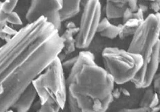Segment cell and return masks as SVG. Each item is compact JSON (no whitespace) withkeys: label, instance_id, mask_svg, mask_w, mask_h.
Instances as JSON below:
<instances>
[{"label":"cell","instance_id":"1","mask_svg":"<svg viewBox=\"0 0 160 112\" xmlns=\"http://www.w3.org/2000/svg\"><path fill=\"white\" fill-rule=\"evenodd\" d=\"M63 48L45 18L28 23L0 47V112H8Z\"/></svg>","mask_w":160,"mask_h":112},{"label":"cell","instance_id":"2","mask_svg":"<svg viewBox=\"0 0 160 112\" xmlns=\"http://www.w3.org/2000/svg\"><path fill=\"white\" fill-rule=\"evenodd\" d=\"M68 98L81 112H106L113 100L114 80L97 65L90 51H81L67 80Z\"/></svg>","mask_w":160,"mask_h":112},{"label":"cell","instance_id":"3","mask_svg":"<svg viewBox=\"0 0 160 112\" xmlns=\"http://www.w3.org/2000/svg\"><path fill=\"white\" fill-rule=\"evenodd\" d=\"M32 82L33 87L39 96L41 104L51 101L55 103L60 110H63L68 99V90L63 67L58 56Z\"/></svg>","mask_w":160,"mask_h":112},{"label":"cell","instance_id":"4","mask_svg":"<svg viewBox=\"0 0 160 112\" xmlns=\"http://www.w3.org/2000/svg\"><path fill=\"white\" fill-rule=\"evenodd\" d=\"M102 57L104 69L118 85L131 81L142 66V56L116 47H106Z\"/></svg>","mask_w":160,"mask_h":112},{"label":"cell","instance_id":"5","mask_svg":"<svg viewBox=\"0 0 160 112\" xmlns=\"http://www.w3.org/2000/svg\"><path fill=\"white\" fill-rule=\"evenodd\" d=\"M159 14H151L142 21L133 34L128 51L142 56V67H146L151 61L155 44L159 40Z\"/></svg>","mask_w":160,"mask_h":112},{"label":"cell","instance_id":"6","mask_svg":"<svg viewBox=\"0 0 160 112\" xmlns=\"http://www.w3.org/2000/svg\"><path fill=\"white\" fill-rule=\"evenodd\" d=\"M101 5L99 0H88L85 3L81 17L80 26L75 39V47L88 48L97 32V27L100 21Z\"/></svg>","mask_w":160,"mask_h":112},{"label":"cell","instance_id":"7","mask_svg":"<svg viewBox=\"0 0 160 112\" xmlns=\"http://www.w3.org/2000/svg\"><path fill=\"white\" fill-rule=\"evenodd\" d=\"M62 0H32L26 18L28 23H31L43 17L58 30L61 28L60 11L62 9Z\"/></svg>","mask_w":160,"mask_h":112},{"label":"cell","instance_id":"8","mask_svg":"<svg viewBox=\"0 0 160 112\" xmlns=\"http://www.w3.org/2000/svg\"><path fill=\"white\" fill-rule=\"evenodd\" d=\"M160 42L158 40L154 48L152 57L149 64L144 67H141L136 75L131 82L135 84L136 88H147L150 87L153 82V79L156 74L159 62Z\"/></svg>","mask_w":160,"mask_h":112},{"label":"cell","instance_id":"9","mask_svg":"<svg viewBox=\"0 0 160 112\" xmlns=\"http://www.w3.org/2000/svg\"><path fill=\"white\" fill-rule=\"evenodd\" d=\"M143 18V11L141 8L135 12V16L126 21L122 25H120V31L118 36L120 38H125L130 35H133L141 25Z\"/></svg>","mask_w":160,"mask_h":112},{"label":"cell","instance_id":"10","mask_svg":"<svg viewBox=\"0 0 160 112\" xmlns=\"http://www.w3.org/2000/svg\"><path fill=\"white\" fill-rule=\"evenodd\" d=\"M37 94L32 84L30 85L26 90L19 96L12 107L16 110V112H28L35 101Z\"/></svg>","mask_w":160,"mask_h":112},{"label":"cell","instance_id":"11","mask_svg":"<svg viewBox=\"0 0 160 112\" xmlns=\"http://www.w3.org/2000/svg\"><path fill=\"white\" fill-rule=\"evenodd\" d=\"M129 0H107L106 15L108 19L122 18L128 8Z\"/></svg>","mask_w":160,"mask_h":112},{"label":"cell","instance_id":"12","mask_svg":"<svg viewBox=\"0 0 160 112\" xmlns=\"http://www.w3.org/2000/svg\"><path fill=\"white\" fill-rule=\"evenodd\" d=\"M78 33V27L73 23H70L67 25V30L65 32L60 35L61 39L63 44L62 51H64L65 54H70L75 51V39L74 38V34Z\"/></svg>","mask_w":160,"mask_h":112},{"label":"cell","instance_id":"13","mask_svg":"<svg viewBox=\"0 0 160 112\" xmlns=\"http://www.w3.org/2000/svg\"><path fill=\"white\" fill-rule=\"evenodd\" d=\"M63 6L60 11L61 20H68L76 15L80 11V4L82 0H62Z\"/></svg>","mask_w":160,"mask_h":112},{"label":"cell","instance_id":"14","mask_svg":"<svg viewBox=\"0 0 160 112\" xmlns=\"http://www.w3.org/2000/svg\"><path fill=\"white\" fill-rule=\"evenodd\" d=\"M119 31H120V25L115 26L111 24L108 28H106L104 31H102V32H100L99 34L101 36L113 39V38H116V37L118 36V34H119Z\"/></svg>","mask_w":160,"mask_h":112},{"label":"cell","instance_id":"15","mask_svg":"<svg viewBox=\"0 0 160 112\" xmlns=\"http://www.w3.org/2000/svg\"><path fill=\"white\" fill-rule=\"evenodd\" d=\"M154 90L152 88H151L150 87H147L145 92H144L143 96H142V99L140 101L139 106L140 107H143V108L149 109L150 103H151V99H152V97L154 95Z\"/></svg>","mask_w":160,"mask_h":112},{"label":"cell","instance_id":"16","mask_svg":"<svg viewBox=\"0 0 160 112\" xmlns=\"http://www.w3.org/2000/svg\"><path fill=\"white\" fill-rule=\"evenodd\" d=\"M18 0H5L4 2H0V8L6 14H10L13 12L16 7Z\"/></svg>","mask_w":160,"mask_h":112},{"label":"cell","instance_id":"17","mask_svg":"<svg viewBox=\"0 0 160 112\" xmlns=\"http://www.w3.org/2000/svg\"><path fill=\"white\" fill-rule=\"evenodd\" d=\"M17 33L15 30L8 27V25L5 26L3 28L0 30V38L5 40L6 42H8V40L11 39L14 35Z\"/></svg>","mask_w":160,"mask_h":112},{"label":"cell","instance_id":"18","mask_svg":"<svg viewBox=\"0 0 160 112\" xmlns=\"http://www.w3.org/2000/svg\"><path fill=\"white\" fill-rule=\"evenodd\" d=\"M59 110V107L55 103L48 101L43 104H41V107L38 110V112H58Z\"/></svg>","mask_w":160,"mask_h":112},{"label":"cell","instance_id":"19","mask_svg":"<svg viewBox=\"0 0 160 112\" xmlns=\"http://www.w3.org/2000/svg\"><path fill=\"white\" fill-rule=\"evenodd\" d=\"M7 23H8L13 24V25H22V22L18 14L15 12H11L8 14V18H7Z\"/></svg>","mask_w":160,"mask_h":112},{"label":"cell","instance_id":"20","mask_svg":"<svg viewBox=\"0 0 160 112\" xmlns=\"http://www.w3.org/2000/svg\"><path fill=\"white\" fill-rule=\"evenodd\" d=\"M110 25H111V23H110L109 20H108L107 18H103L102 21H99V23H98L96 31L98 33L102 32V31H104L106 28H108Z\"/></svg>","mask_w":160,"mask_h":112},{"label":"cell","instance_id":"21","mask_svg":"<svg viewBox=\"0 0 160 112\" xmlns=\"http://www.w3.org/2000/svg\"><path fill=\"white\" fill-rule=\"evenodd\" d=\"M8 14H6L0 8V30L3 28L5 26L8 25L7 23V18H8Z\"/></svg>","mask_w":160,"mask_h":112},{"label":"cell","instance_id":"22","mask_svg":"<svg viewBox=\"0 0 160 112\" xmlns=\"http://www.w3.org/2000/svg\"><path fill=\"white\" fill-rule=\"evenodd\" d=\"M149 109L138 107V108H124L121 109L118 112H148Z\"/></svg>","mask_w":160,"mask_h":112},{"label":"cell","instance_id":"23","mask_svg":"<svg viewBox=\"0 0 160 112\" xmlns=\"http://www.w3.org/2000/svg\"><path fill=\"white\" fill-rule=\"evenodd\" d=\"M128 8L131 11V12H136L138 9L137 0H129V1H128Z\"/></svg>","mask_w":160,"mask_h":112},{"label":"cell","instance_id":"24","mask_svg":"<svg viewBox=\"0 0 160 112\" xmlns=\"http://www.w3.org/2000/svg\"><path fill=\"white\" fill-rule=\"evenodd\" d=\"M153 81H154V90L156 91V93L158 94V91H159V83H160V77L159 74H155L154 79H153Z\"/></svg>","mask_w":160,"mask_h":112},{"label":"cell","instance_id":"25","mask_svg":"<svg viewBox=\"0 0 160 112\" xmlns=\"http://www.w3.org/2000/svg\"><path fill=\"white\" fill-rule=\"evenodd\" d=\"M158 106V94L157 93H154V95L152 97L151 103H150L149 109L153 108V107H156Z\"/></svg>","mask_w":160,"mask_h":112},{"label":"cell","instance_id":"26","mask_svg":"<svg viewBox=\"0 0 160 112\" xmlns=\"http://www.w3.org/2000/svg\"><path fill=\"white\" fill-rule=\"evenodd\" d=\"M68 101H69V107H70V110H71V112H81L79 109L77 107L75 103H74L71 99H69V98H68Z\"/></svg>","mask_w":160,"mask_h":112},{"label":"cell","instance_id":"27","mask_svg":"<svg viewBox=\"0 0 160 112\" xmlns=\"http://www.w3.org/2000/svg\"><path fill=\"white\" fill-rule=\"evenodd\" d=\"M76 59H77V57H75V58L66 61L65 63L63 64V65H62V67H66V68H68V69H69V68L71 69L72 68L73 66H74V64H75Z\"/></svg>","mask_w":160,"mask_h":112},{"label":"cell","instance_id":"28","mask_svg":"<svg viewBox=\"0 0 160 112\" xmlns=\"http://www.w3.org/2000/svg\"><path fill=\"white\" fill-rule=\"evenodd\" d=\"M159 8V0H155V1H153L152 3H151V8H152V10H154V11H155L156 13H158Z\"/></svg>","mask_w":160,"mask_h":112},{"label":"cell","instance_id":"29","mask_svg":"<svg viewBox=\"0 0 160 112\" xmlns=\"http://www.w3.org/2000/svg\"><path fill=\"white\" fill-rule=\"evenodd\" d=\"M149 1H152L153 2V1H155V0H149Z\"/></svg>","mask_w":160,"mask_h":112},{"label":"cell","instance_id":"30","mask_svg":"<svg viewBox=\"0 0 160 112\" xmlns=\"http://www.w3.org/2000/svg\"><path fill=\"white\" fill-rule=\"evenodd\" d=\"M36 112H38V110H37V111Z\"/></svg>","mask_w":160,"mask_h":112}]
</instances>
